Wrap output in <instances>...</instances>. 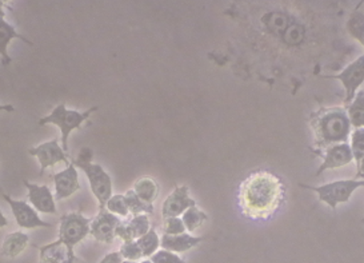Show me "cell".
<instances>
[{"label":"cell","mask_w":364,"mask_h":263,"mask_svg":"<svg viewBox=\"0 0 364 263\" xmlns=\"http://www.w3.org/2000/svg\"><path fill=\"white\" fill-rule=\"evenodd\" d=\"M30 243V235L23 232H14L9 234L1 243L0 257H6L14 259L19 257L27 249Z\"/></svg>","instance_id":"ac0fdd59"},{"label":"cell","mask_w":364,"mask_h":263,"mask_svg":"<svg viewBox=\"0 0 364 263\" xmlns=\"http://www.w3.org/2000/svg\"><path fill=\"white\" fill-rule=\"evenodd\" d=\"M150 261L152 263H187L181 255L164 250V249L158 250L156 253L154 254L151 257Z\"/></svg>","instance_id":"f1b7e54d"},{"label":"cell","mask_w":364,"mask_h":263,"mask_svg":"<svg viewBox=\"0 0 364 263\" xmlns=\"http://www.w3.org/2000/svg\"><path fill=\"white\" fill-rule=\"evenodd\" d=\"M202 237H193L191 234H179V235H166L161 238V247L175 254L187 253L203 242Z\"/></svg>","instance_id":"e0dca14e"},{"label":"cell","mask_w":364,"mask_h":263,"mask_svg":"<svg viewBox=\"0 0 364 263\" xmlns=\"http://www.w3.org/2000/svg\"><path fill=\"white\" fill-rule=\"evenodd\" d=\"M299 186L303 189L315 191L321 202L330 206L332 210H336L341 203H347L350 200L356 190L364 187V179H339L321 186H309L299 183Z\"/></svg>","instance_id":"277c9868"},{"label":"cell","mask_w":364,"mask_h":263,"mask_svg":"<svg viewBox=\"0 0 364 263\" xmlns=\"http://www.w3.org/2000/svg\"><path fill=\"white\" fill-rule=\"evenodd\" d=\"M117 238H120L123 242H129V241H135L134 232L129 226V222H120V225L117 229Z\"/></svg>","instance_id":"4dcf8cb0"},{"label":"cell","mask_w":364,"mask_h":263,"mask_svg":"<svg viewBox=\"0 0 364 263\" xmlns=\"http://www.w3.org/2000/svg\"><path fill=\"white\" fill-rule=\"evenodd\" d=\"M286 200L283 180L266 170L250 174L237 191V206L242 215L251 221H268Z\"/></svg>","instance_id":"6da1fadb"},{"label":"cell","mask_w":364,"mask_h":263,"mask_svg":"<svg viewBox=\"0 0 364 263\" xmlns=\"http://www.w3.org/2000/svg\"><path fill=\"white\" fill-rule=\"evenodd\" d=\"M122 263H136V262H132V261H123Z\"/></svg>","instance_id":"f35d334b"},{"label":"cell","mask_w":364,"mask_h":263,"mask_svg":"<svg viewBox=\"0 0 364 263\" xmlns=\"http://www.w3.org/2000/svg\"><path fill=\"white\" fill-rule=\"evenodd\" d=\"M92 218H87L80 212H67L60 217L59 241L75 250L76 246L83 242L90 235Z\"/></svg>","instance_id":"5b68a950"},{"label":"cell","mask_w":364,"mask_h":263,"mask_svg":"<svg viewBox=\"0 0 364 263\" xmlns=\"http://www.w3.org/2000/svg\"><path fill=\"white\" fill-rule=\"evenodd\" d=\"M41 253L39 263H75V250L56 239L55 242L36 246Z\"/></svg>","instance_id":"9a60e30c"},{"label":"cell","mask_w":364,"mask_h":263,"mask_svg":"<svg viewBox=\"0 0 364 263\" xmlns=\"http://www.w3.org/2000/svg\"><path fill=\"white\" fill-rule=\"evenodd\" d=\"M124 259H123L122 254L119 253L118 250V252H111L107 255H105V258L99 263H122Z\"/></svg>","instance_id":"d6a6232c"},{"label":"cell","mask_w":364,"mask_h":263,"mask_svg":"<svg viewBox=\"0 0 364 263\" xmlns=\"http://www.w3.org/2000/svg\"><path fill=\"white\" fill-rule=\"evenodd\" d=\"M3 200H6L10 207H11L12 215L16 221V225L22 229L27 230H33V229H39V227H54L53 223L43 221L38 211L33 209V206H30L26 200H12L10 195L7 194H1Z\"/></svg>","instance_id":"9c48e42d"},{"label":"cell","mask_w":364,"mask_h":263,"mask_svg":"<svg viewBox=\"0 0 364 263\" xmlns=\"http://www.w3.org/2000/svg\"><path fill=\"white\" fill-rule=\"evenodd\" d=\"M86 174L92 194L99 202V210H106L108 200L112 197V179L106 170L97 163H80L74 165Z\"/></svg>","instance_id":"8992f818"},{"label":"cell","mask_w":364,"mask_h":263,"mask_svg":"<svg viewBox=\"0 0 364 263\" xmlns=\"http://www.w3.org/2000/svg\"><path fill=\"white\" fill-rule=\"evenodd\" d=\"M330 79H338L342 82L343 87L346 90V99L344 105H350L358 93L359 87L364 82V53L360 55L353 63L348 64L339 74L324 76Z\"/></svg>","instance_id":"ba28073f"},{"label":"cell","mask_w":364,"mask_h":263,"mask_svg":"<svg viewBox=\"0 0 364 263\" xmlns=\"http://www.w3.org/2000/svg\"><path fill=\"white\" fill-rule=\"evenodd\" d=\"M358 174H356V179L360 178V177H364V158L362 159V162H360V166L358 167Z\"/></svg>","instance_id":"d590c367"},{"label":"cell","mask_w":364,"mask_h":263,"mask_svg":"<svg viewBox=\"0 0 364 263\" xmlns=\"http://www.w3.org/2000/svg\"><path fill=\"white\" fill-rule=\"evenodd\" d=\"M310 125L315 148L321 151L332 145L347 143L353 127L343 107H321L311 114Z\"/></svg>","instance_id":"7a4b0ae2"},{"label":"cell","mask_w":364,"mask_h":263,"mask_svg":"<svg viewBox=\"0 0 364 263\" xmlns=\"http://www.w3.org/2000/svg\"><path fill=\"white\" fill-rule=\"evenodd\" d=\"M164 222H166V225H164V234L166 235H179V234H184L187 232L181 217L168 218V220H164Z\"/></svg>","instance_id":"f546056e"},{"label":"cell","mask_w":364,"mask_h":263,"mask_svg":"<svg viewBox=\"0 0 364 263\" xmlns=\"http://www.w3.org/2000/svg\"><path fill=\"white\" fill-rule=\"evenodd\" d=\"M119 253L122 254L124 261H132L138 262L143 258V254L140 250L139 244L136 241H129V242H123L119 249Z\"/></svg>","instance_id":"83f0119b"},{"label":"cell","mask_w":364,"mask_h":263,"mask_svg":"<svg viewBox=\"0 0 364 263\" xmlns=\"http://www.w3.org/2000/svg\"><path fill=\"white\" fill-rule=\"evenodd\" d=\"M124 197H126V202L129 206V214H132L134 217L140 215V214H147V215L154 214V205L146 203L144 200H140L134 190H129Z\"/></svg>","instance_id":"cb8c5ba5"},{"label":"cell","mask_w":364,"mask_h":263,"mask_svg":"<svg viewBox=\"0 0 364 263\" xmlns=\"http://www.w3.org/2000/svg\"><path fill=\"white\" fill-rule=\"evenodd\" d=\"M92 159H94V151L90 148H83L79 151V154H77L76 158L71 159V163H73V165L91 163Z\"/></svg>","instance_id":"1f68e13d"},{"label":"cell","mask_w":364,"mask_h":263,"mask_svg":"<svg viewBox=\"0 0 364 263\" xmlns=\"http://www.w3.org/2000/svg\"><path fill=\"white\" fill-rule=\"evenodd\" d=\"M129 226L134 232L135 241L139 239L140 237H143L144 234L150 232L151 223L150 218L147 214H140V215H135L132 217L129 221Z\"/></svg>","instance_id":"484cf974"},{"label":"cell","mask_w":364,"mask_h":263,"mask_svg":"<svg viewBox=\"0 0 364 263\" xmlns=\"http://www.w3.org/2000/svg\"><path fill=\"white\" fill-rule=\"evenodd\" d=\"M134 191L139 197L140 200L146 203L154 205V202L159 197V185L152 177H141L134 185Z\"/></svg>","instance_id":"d6986e66"},{"label":"cell","mask_w":364,"mask_h":263,"mask_svg":"<svg viewBox=\"0 0 364 263\" xmlns=\"http://www.w3.org/2000/svg\"><path fill=\"white\" fill-rule=\"evenodd\" d=\"M9 225V221H7V218L4 217V214L1 212L0 210V229H3V227H6Z\"/></svg>","instance_id":"e575fe53"},{"label":"cell","mask_w":364,"mask_h":263,"mask_svg":"<svg viewBox=\"0 0 364 263\" xmlns=\"http://www.w3.org/2000/svg\"><path fill=\"white\" fill-rule=\"evenodd\" d=\"M208 220L207 214L198 206L190 207L182 215V221L186 226V230L188 232H195L199 227L203 226L204 222Z\"/></svg>","instance_id":"603a6c76"},{"label":"cell","mask_w":364,"mask_h":263,"mask_svg":"<svg viewBox=\"0 0 364 263\" xmlns=\"http://www.w3.org/2000/svg\"><path fill=\"white\" fill-rule=\"evenodd\" d=\"M362 3L353 11L348 21L346 23V29L356 42L360 43L364 47V12L360 10Z\"/></svg>","instance_id":"44dd1931"},{"label":"cell","mask_w":364,"mask_h":263,"mask_svg":"<svg viewBox=\"0 0 364 263\" xmlns=\"http://www.w3.org/2000/svg\"><path fill=\"white\" fill-rule=\"evenodd\" d=\"M120 222L118 215L107 210H99L97 217L91 222L90 235L97 242L111 244L117 238V229Z\"/></svg>","instance_id":"30bf717a"},{"label":"cell","mask_w":364,"mask_h":263,"mask_svg":"<svg viewBox=\"0 0 364 263\" xmlns=\"http://www.w3.org/2000/svg\"><path fill=\"white\" fill-rule=\"evenodd\" d=\"M193 206L198 205L196 200L191 198L188 186H176L161 205V217L163 220L176 218Z\"/></svg>","instance_id":"8fae6325"},{"label":"cell","mask_w":364,"mask_h":263,"mask_svg":"<svg viewBox=\"0 0 364 263\" xmlns=\"http://www.w3.org/2000/svg\"><path fill=\"white\" fill-rule=\"evenodd\" d=\"M136 243L139 244L143 258L150 259L151 257L161 247V237L158 235V232L154 227H151L150 232L140 237L139 239H136Z\"/></svg>","instance_id":"7402d4cb"},{"label":"cell","mask_w":364,"mask_h":263,"mask_svg":"<svg viewBox=\"0 0 364 263\" xmlns=\"http://www.w3.org/2000/svg\"><path fill=\"white\" fill-rule=\"evenodd\" d=\"M351 143L350 148L353 151V160H356V167L360 166V162L364 158V127L355 128L351 131Z\"/></svg>","instance_id":"d4e9b609"},{"label":"cell","mask_w":364,"mask_h":263,"mask_svg":"<svg viewBox=\"0 0 364 263\" xmlns=\"http://www.w3.org/2000/svg\"><path fill=\"white\" fill-rule=\"evenodd\" d=\"M0 111H9V113H12V111H15V107L12 105H0Z\"/></svg>","instance_id":"8d00e7d4"},{"label":"cell","mask_w":364,"mask_h":263,"mask_svg":"<svg viewBox=\"0 0 364 263\" xmlns=\"http://www.w3.org/2000/svg\"><path fill=\"white\" fill-rule=\"evenodd\" d=\"M106 210L115 214V215H120V217H129V210L126 202V197L122 194H117L112 195L108 200L107 205H106Z\"/></svg>","instance_id":"4316f807"},{"label":"cell","mask_w":364,"mask_h":263,"mask_svg":"<svg viewBox=\"0 0 364 263\" xmlns=\"http://www.w3.org/2000/svg\"><path fill=\"white\" fill-rule=\"evenodd\" d=\"M318 154L321 155L323 162L316 171V175H321L326 170L341 169L348 166L353 160V151L348 143L332 145L330 148L321 150Z\"/></svg>","instance_id":"7c38bea8"},{"label":"cell","mask_w":364,"mask_h":263,"mask_svg":"<svg viewBox=\"0 0 364 263\" xmlns=\"http://www.w3.org/2000/svg\"><path fill=\"white\" fill-rule=\"evenodd\" d=\"M53 179L55 183V200H67L73 197L76 191L80 190V183H79V172L73 163L65 166V170L60 172L53 174Z\"/></svg>","instance_id":"4fadbf2b"},{"label":"cell","mask_w":364,"mask_h":263,"mask_svg":"<svg viewBox=\"0 0 364 263\" xmlns=\"http://www.w3.org/2000/svg\"><path fill=\"white\" fill-rule=\"evenodd\" d=\"M139 263H152L150 259H144V261H140Z\"/></svg>","instance_id":"74e56055"},{"label":"cell","mask_w":364,"mask_h":263,"mask_svg":"<svg viewBox=\"0 0 364 263\" xmlns=\"http://www.w3.org/2000/svg\"><path fill=\"white\" fill-rule=\"evenodd\" d=\"M7 6H9L7 1L0 0V16H1V18H6V7H7Z\"/></svg>","instance_id":"836d02e7"},{"label":"cell","mask_w":364,"mask_h":263,"mask_svg":"<svg viewBox=\"0 0 364 263\" xmlns=\"http://www.w3.org/2000/svg\"><path fill=\"white\" fill-rule=\"evenodd\" d=\"M14 39H19L28 46H33V43L26 36H23L21 32L16 31V29L6 21V18L0 16V58L4 67L12 63V58L9 53V46Z\"/></svg>","instance_id":"2e32d148"},{"label":"cell","mask_w":364,"mask_h":263,"mask_svg":"<svg viewBox=\"0 0 364 263\" xmlns=\"http://www.w3.org/2000/svg\"><path fill=\"white\" fill-rule=\"evenodd\" d=\"M59 142H60V138H54L53 140L44 142L28 150V154L38 159L41 163V177L43 175L46 169L54 167L58 163L63 162L65 166L71 163L68 162L70 158L63 148L59 145Z\"/></svg>","instance_id":"52a82bcc"},{"label":"cell","mask_w":364,"mask_h":263,"mask_svg":"<svg viewBox=\"0 0 364 263\" xmlns=\"http://www.w3.org/2000/svg\"><path fill=\"white\" fill-rule=\"evenodd\" d=\"M346 111L350 119L351 126L355 128L364 127V91L360 90L358 91L353 102L348 105H346Z\"/></svg>","instance_id":"ffe728a7"},{"label":"cell","mask_w":364,"mask_h":263,"mask_svg":"<svg viewBox=\"0 0 364 263\" xmlns=\"http://www.w3.org/2000/svg\"><path fill=\"white\" fill-rule=\"evenodd\" d=\"M95 111H97V105L88 108L86 111L80 113L76 110H68L65 107V103L58 105L54 110L47 116L42 118L38 125L39 126H47V125H55L59 127L60 133H62V148L65 153L68 151V138L70 134L75 130H80L82 125L90 119V116L92 115Z\"/></svg>","instance_id":"3957f363"},{"label":"cell","mask_w":364,"mask_h":263,"mask_svg":"<svg viewBox=\"0 0 364 263\" xmlns=\"http://www.w3.org/2000/svg\"><path fill=\"white\" fill-rule=\"evenodd\" d=\"M24 186L28 190V200L31 202L33 209L43 214H58L55 195L46 185H38L28 180H23Z\"/></svg>","instance_id":"5bb4252c"}]
</instances>
